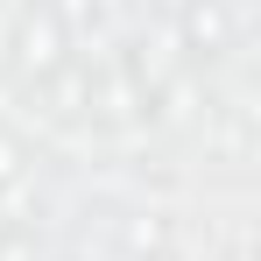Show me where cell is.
I'll use <instances>...</instances> for the list:
<instances>
[{
	"label": "cell",
	"instance_id": "obj_1",
	"mask_svg": "<svg viewBox=\"0 0 261 261\" xmlns=\"http://www.w3.org/2000/svg\"><path fill=\"white\" fill-rule=\"evenodd\" d=\"M233 7L226 0H191L184 7V43H191V57H226L233 49Z\"/></svg>",
	"mask_w": 261,
	"mask_h": 261
},
{
	"label": "cell",
	"instance_id": "obj_2",
	"mask_svg": "<svg viewBox=\"0 0 261 261\" xmlns=\"http://www.w3.org/2000/svg\"><path fill=\"white\" fill-rule=\"evenodd\" d=\"M14 49H21V71H36V78H57L64 71V29L49 14H29L14 29Z\"/></svg>",
	"mask_w": 261,
	"mask_h": 261
},
{
	"label": "cell",
	"instance_id": "obj_3",
	"mask_svg": "<svg viewBox=\"0 0 261 261\" xmlns=\"http://www.w3.org/2000/svg\"><path fill=\"white\" fill-rule=\"evenodd\" d=\"M21 163H29V148H21V141H14V134L0 127V191H7V184H14V176H21Z\"/></svg>",
	"mask_w": 261,
	"mask_h": 261
},
{
	"label": "cell",
	"instance_id": "obj_4",
	"mask_svg": "<svg viewBox=\"0 0 261 261\" xmlns=\"http://www.w3.org/2000/svg\"><path fill=\"white\" fill-rule=\"evenodd\" d=\"M233 261H254V254H247V247H240V254H233Z\"/></svg>",
	"mask_w": 261,
	"mask_h": 261
}]
</instances>
